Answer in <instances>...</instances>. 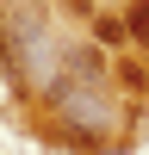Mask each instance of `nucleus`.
Returning a JSON list of instances; mask_svg holds the SVG:
<instances>
[{"instance_id":"obj_1","label":"nucleus","mask_w":149,"mask_h":155,"mask_svg":"<svg viewBox=\"0 0 149 155\" xmlns=\"http://www.w3.org/2000/svg\"><path fill=\"white\" fill-rule=\"evenodd\" d=\"M56 106L68 112V118H81L87 130H106V99H99L93 87H68V81H62L56 87Z\"/></svg>"},{"instance_id":"obj_2","label":"nucleus","mask_w":149,"mask_h":155,"mask_svg":"<svg viewBox=\"0 0 149 155\" xmlns=\"http://www.w3.org/2000/svg\"><path fill=\"white\" fill-rule=\"evenodd\" d=\"M68 74H81V81H99V50H68Z\"/></svg>"},{"instance_id":"obj_3","label":"nucleus","mask_w":149,"mask_h":155,"mask_svg":"<svg viewBox=\"0 0 149 155\" xmlns=\"http://www.w3.org/2000/svg\"><path fill=\"white\" fill-rule=\"evenodd\" d=\"M124 31H131L137 44H149V0H137V6L124 12Z\"/></svg>"},{"instance_id":"obj_4","label":"nucleus","mask_w":149,"mask_h":155,"mask_svg":"<svg viewBox=\"0 0 149 155\" xmlns=\"http://www.w3.org/2000/svg\"><path fill=\"white\" fill-rule=\"evenodd\" d=\"M12 56H19V44H12V31H6V19H0V68H12Z\"/></svg>"}]
</instances>
